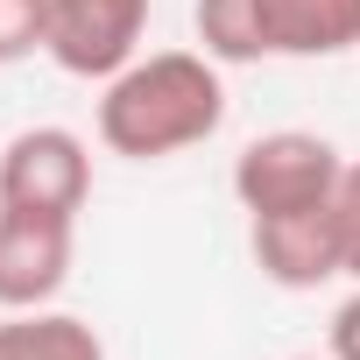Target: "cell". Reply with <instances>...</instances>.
<instances>
[{
	"label": "cell",
	"instance_id": "obj_1",
	"mask_svg": "<svg viewBox=\"0 0 360 360\" xmlns=\"http://www.w3.org/2000/svg\"><path fill=\"white\" fill-rule=\"evenodd\" d=\"M226 64L205 50H141L99 85V141L127 162H169L226 127Z\"/></svg>",
	"mask_w": 360,
	"mask_h": 360
},
{
	"label": "cell",
	"instance_id": "obj_2",
	"mask_svg": "<svg viewBox=\"0 0 360 360\" xmlns=\"http://www.w3.org/2000/svg\"><path fill=\"white\" fill-rule=\"evenodd\" d=\"M346 176V155L311 134V127H276L255 134L233 155V198L248 219H290V212H325Z\"/></svg>",
	"mask_w": 360,
	"mask_h": 360
},
{
	"label": "cell",
	"instance_id": "obj_3",
	"mask_svg": "<svg viewBox=\"0 0 360 360\" xmlns=\"http://www.w3.org/2000/svg\"><path fill=\"white\" fill-rule=\"evenodd\" d=\"M85 198H92V148H85V134L43 120V127H22V134L0 141V205L78 219Z\"/></svg>",
	"mask_w": 360,
	"mask_h": 360
},
{
	"label": "cell",
	"instance_id": "obj_4",
	"mask_svg": "<svg viewBox=\"0 0 360 360\" xmlns=\"http://www.w3.org/2000/svg\"><path fill=\"white\" fill-rule=\"evenodd\" d=\"M141 36H148V0H50L43 57L64 78L106 85L113 71L141 57Z\"/></svg>",
	"mask_w": 360,
	"mask_h": 360
},
{
	"label": "cell",
	"instance_id": "obj_5",
	"mask_svg": "<svg viewBox=\"0 0 360 360\" xmlns=\"http://www.w3.org/2000/svg\"><path fill=\"white\" fill-rule=\"evenodd\" d=\"M78 262V219L0 205V311H43L64 297Z\"/></svg>",
	"mask_w": 360,
	"mask_h": 360
},
{
	"label": "cell",
	"instance_id": "obj_6",
	"mask_svg": "<svg viewBox=\"0 0 360 360\" xmlns=\"http://www.w3.org/2000/svg\"><path fill=\"white\" fill-rule=\"evenodd\" d=\"M248 255L276 290H325V283L346 276L332 205L325 212H290V219H248Z\"/></svg>",
	"mask_w": 360,
	"mask_h": 360
},
{
	"label": "cell",
	"instance_id": "obj_7",
	"mask_svg": "<svg viewBox=\"0 0 360 360\" xmlns=\"http://www.w3.org/2000/svg\"><path fill=\"white\" fill-rule=\"evenodd\" d=\"M255 50L262 57H346L360 50V0H255Z\"/></svg>",
	"mask_w": 360,
	"mask_h": 360
},
{
	"label": "cell",
	"instance_id": "obj_8",
	"mask_svg": "<svg viewBox=\"0 0 360 360\" xmlns=\"http://www.w3.org/2000/svg\"><path fill=\"white\" fill-rule=\"evenodd\" d=\"M0 360H106V339L78 311H0Z\"/></svg>",
	"mask_w": 360,
	"mask_h": 360
},
{
	"label": "cell",
	"instance_id": "obj_9",
	"mask_svg": "<svg viewBox=\"0 0 360 360\" xmlns=\"http://www.w3.org/2000/svg\"><path fill=\"white\" fill-rule=\"evenodd\" d=\"M198 22V50L219 64H262L255 50V0H198L191 8Z\"/></svg>",
	"mask_w": 360,
	"mask_h": 360
},
{
	"label": "cell",
	"instance_id": "obj_10",
	"mask_svg": "<svg viewBox=\"0 0 360 360\" xmlns=\"http://www.w3.org/2000/svg\"><path fill=\"white\" fill-rule=\"evenodd\" d=\"M50 36V0H0V71L29 64Z\"/></svg>",
	"mask_w": 360,
	"mask_h": 360
},
{
	"label": "cell",
	"instance_id": "obj_11",
	"mask_svg": "<svg viewBox=\"0 0 360 360\" xmlns=\"http://www.w3.org/2000/svg\"><path fill=\"white\" fill-rule=\"evenodd\" d=\"M332 226H339V262H346V276L360 283V155L346 162L339 191H332Z\"/></svg>",
	"mask_w": 360,
	"mask_h": 360
},
{
	"label": "cell",
	"instance_id": "obj_12",
	"mask_svg": "<svg viewBox=\"0 0 360 360\" xmlns=\"http://www.w3.org/2000/svg\"><path fill=\"white\" fill-rule=\"evenodd\" d=\"M332 360H360V283H353V297L332 311V346H325Z\"/></svg>",
	"mask_w": 360,
	"mask_h": 360
},
{
	"label": "cell",
	"instance_id": "obj_13",
	"mask_svg": "<svg viewBox=\"0 0 360 360\" xmlns=\"http://www.w3.org/2000/svg\"><path fill=\"white\" fill-rule=\"evenodd\" d=\"M297 360H332V353H297Z\"/></svg>",
	"mask_w": 360,
	"mask_h": 360
}]
</instances>
